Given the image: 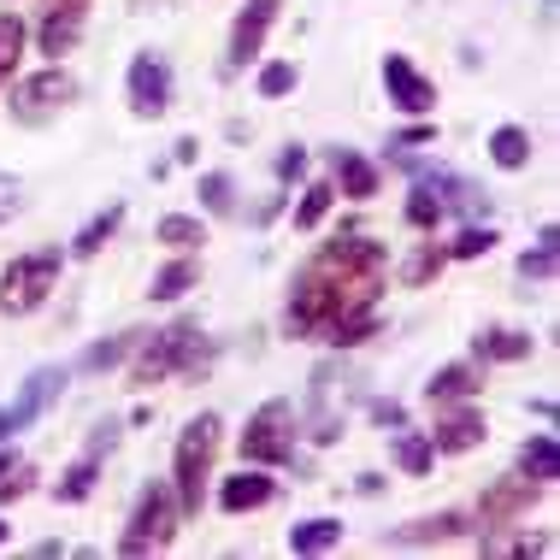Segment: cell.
I'll use <instances>...</instances> for the list:
<instances>
[{
    "instance_id": "obj_46",
    "label": "cell",
    "mask_w": 560,
    "mask_h": 560,
    "mask_svg": "<svg viewBox=\"0 0 560 560\" xmlns=\"http://www.w3.org/2000/svg\"><path fill=\"white\" fill-rule=\"evenodd\" d=\"M0 207H19V177L0 172Z\"/></svg>"
},
{
    "instance_id": "obj_26",
    "label": "cell",
    "mask_w": 560,
    "mask_h": 560,
    "mask_svg": "<svg viewBox=\"0 0 560 560\" xmlns=\"http://www.w3.org/2000/svg\"><path fill=\"white\" fill-rule=\"evenodd\" d=\"M443 266H448V248H443V242H413V254L396 266V278L407 283V290H425V283L443 278Z\"/></svg>"
},
{
    "instance_id": "obj_38",
    "label": "cell",
    "mask_w": 560,
    "mask_h": 560,
    "mask_svg": "<svg viewBox=\"0 0 560 560\" xmlns=\"http://www.w3.org/2000/svg\"><path fill=\"white\" fill-rule=\"evenodd\" d=\"M431 142H436V118H419V125H407V130L389 136L396 154H419V148H431Z\"/></svg>"
},
{
    "instance_id": "obj_34",
    "label": "cell",
    "mask_w": 560,
    "mask_h": 560,
    "mask_svg": "<svg viewBox=\"0 0 560 560\" xmlns=\"http://www.w3.org/2000/svg\"><path fill=\"white\" fill-rule=\"evenodd\" d=\"M555 260H560V248H555V224H542L537 248H525V254H520V278H525V283H555Z\"/></svg>"
},
{
    "instance_id": "obj_14",
    "label": "cell",
    "mask_w": 560,
    "mask_h": 560,
    "mask_svg": "<svg viewBox=\"0 0 560 560\" xmlns=\"http://www.w3.org/2000/svg\"><path fill=\"white\" fill-rule=\"evenodd\" d=\"M436 454H472L483 448V436H490V419H483L478 401H448L436 407V425L425 431Z\"/></svg>"
},
{
    "instance_id": "obj_41",
    "label": "cell",
    "mask_w": 560,
    "mask_h": 560,
    "mask_svg": "<svg viewBox=\"0 0 560 560\" xmlns=\"http://www.w3.org/2000/svg\"><path fill=\"white\" fill-rule=\"evenodd\" d=\"M366 413H372V425H384V431H401V425H407V407H401V401H384V396H377Z\"/></svg>"
},
{
    "instance_id": "obj_31",
    "label": "cell",
    "mask_w": 560,
    "mask_h": 560,
    "mask_svg": "<svg viewBox=\"0 0 560 560\" xmlns=\"http://www.w3.org/2000/svg\"><path fill=\"white\" fill-rule=\"evenodd\" d=\"M330 207H337V184H330V177H313L295 201V231H319Z\"/></svg>"
},
{
    "instance_id": "obj_2",
    "label": "cell",
    "mask_w": 560,
    "mask_h": 560,
    "mask_svg": "<svg viewBox=\"0 0 560 560\" xmlns=\"http://www.w3.org/2000/svg\"><path fill=\"white\" fill-rule=\"evenodd\" d=\"M130 389H154L165 384V377H184V384H207V372H213L219 360V342L201 330V319H172L165 330H154V337H136L130 348Z\"/></svg>"
},
{
    "instance_id": "obj_1",
    "label": "cell",
    "mask_w": 560,
    "mask_h": 560,
    "mask_svg": "<svg viewBox=\"0 0 560 560\" xmlns=\"http://www.w3.org/2000/svg\"><path fill=\"white\" fill-rule=\"evenodd\" d=\"M384 290H389V248L366 231H342L319 242L290 278L283 301V337L319 348H366L384 337Z\"/></svg>"
},
{
    "instance_id": "obj_45",
    "label": "cell",
    "mask_w": 560,
    "mask_h": 560,
    "mask_svg": "<svg viewBox=\"0 0 560 560\" xmlns=\"http://www.w3.org/2000/svg\"><path fill=\"white\" fill-rule=\"evenodd\" d=\"M384 483H389L384 472H360V478H354V490H360V495H384Z\"/></svg>"
},
{
    "instance_id": "obj_36",
    "label": "cell",
    "mask_w": 560,
    "mask_h": 560,
    "mask_svg": "<svg viewBox=\"0 0 560 560\" xmlns=\"http://www.w3.org/2000/svg\"><path fill=\"white\" fill-rule=\"evenodd\" d=\"M295 83H301V71L290 66V59H266V66L254 71V89H260V101H283V95H295Z\"/></svg>"
},
{
    "instance_id": "obj_40",
    "label": "cell",
    "mask_w": 560,
    "mask_h": 560,
    "mask_svg": "<svg viewBox=\"0 0 560 560\" xmlns=\"http://www.w3.org/2000/svg\"><path fill=\"white\" fill-rule=\"evenodd\" d=\"M295 177H307V148H301V142H290L278 154V184H295Z\"/></svg>"
},
{
    "instance_id": "obj_33",
    "label": "cell",
    "mask_w": 560,
    "mask_h": 560,
    "mask_svg": "<svg viewBox=\"0 0 560 560\" xmlns=\"http://www.w3.org/2000/svg\"><path fill=\"white\" fill-rule=\"evenodd\" d=\"M195 195L213 219H236V177L231 172H201L195 177Z\"/></svg>"
},
{
    "instance_id": "obj_43",
    "label": "cell",
    "mask_w": 560,
    "mask_h": 560,
    "mask_svg": "<svg viewBox=\"0 0 560 560\" xmlns=\"http://www.w3.org/2000/svg\"><path fill=\"white\" fill-rule=\"evenodd\" d=\"M195 154H201L195 136H177V142H172V165H195Z\"/></svg>"
},
{
    "instance_id": "obj_7",
    "label": "cell",
    "mask_w": 560,
    "mask_h": 560,
    "mask_svg": "<svg viewBox=\"0 0 560 560\" xmlns=\"http://www.w3.org/2000/svg\"><path fill=\"white\" fill-rule=\"evenodd\" d=\"M71 101H78V78H71L59 59H48L42 71H30V78L12 83L7 113H12V125H19V130H48Z\"/></svg>"
},
{
    "instance_id": "obj_48",
    "label": "cell",
    "mask_w": 560,
    "mask_h": 560,
    "mask_svg": "<svg viewBox=\"0 0 560 560\" xmlns=\"http://www.w3.org/2000/svg\"><path fill=\"white\" fill-rule=\"evenodd\" d=\"M7 542H12V525H7V513H0V549H7Z\"/></svg>"
},
{
    "instance_id": "obj_51",
    "label": "cell",
    "mask_w": 560,
    "mask_h": 560,
    "mask_svg": "<svg viewBox=\"0 0 560 560\" xmlns=\"http://www.w3.org/2000/svg\"><path fill=\"white\" fill-rule=\"evenodd\" d=\"M136 7H142V0H136Z\"/></svg>"
},
{
    "instance_id": "obj_4",
    "label": "cell",
    "mask_w": 560,
    "mask_h": 560,
    "mask_svg": "<svg viewBox=\"0 0 560 560\" xmlns=\"http://www.w3.org/2000/svg\"><path fill=\"white\" fill-rule=\"evenodd\" d=\"M59 271H66V254L59 248H30V254H12L7 271H0V313L7 319H30L42 313L59 290Z\"/></svg>"
},
{
    "instance_id": "obj_42",
    "label": "cell",
    "mask_w": 560,
    "mask_h": 560,
    "mask_svg": "<svg viewBox=\"0 0 560 560\" xmlns=\"http://www.w3.org/2000/svg\"><path fill=\"white\" fill-rule=\"evenodd\" d=\"M118 448V419H101L95 436H89V454H113Z\"/></svg>"
},
{
    "instance_id": "obj_12",
    "label": "cell",
    "mask_w": 560,
    "mask_h": 560,
    "mask_svg": "<svg viewBox=\"0 0 560 560\" xmlns=\"http://www.w3.org/2000/svg\"><path fill=\"white\" fill-rule=\"evenodd\" d=\"M83 19H89V0H42V19H36V30H30L36 54L66 59L83 42Z\"/></svg>"
},
{
    "instance_id": "obj_27",
    "label": "cell",
    "mask_w": 560,
    "mask_h": 560,
    "mask_svg": "<svg viewBox=\"0 0 560 560\" xmlns=\"http://www.w3.org/2000/svg\"><path fill=\"white\" fill-rule=\"evenodd\" d=\"M24 48H30V24L19 19V12H0V89H7L12 78H19V66H24Z\"/></svg>"
},
{
    "instance_id": "obj_18",
    "label": "cell",
    "mask_w": 560,
    "mask_h": 560,
    "mask_svg": "<svg viewBox=\"0 0 560 560\" xmlns=\"http://www.w3.org/2000/svg\"><path fill=\"white\" fill-rule=\"evenodd\" d=\"M483 396V366L478 360H448L425 377V401L431 407H448V401H478Z\"/></svg>"
},
{
    "instance_id": "obj_6",
    "label": "cell",
    "mask_w": 560,
    "mask_h": 560,
    "mask_svg": "<svg viewBox=\"0 0 560 560\" xmlns=\"http://www.w3.org/2000/svg\"><path fill=\"white\" fill-rule=\"evenodd\" d=\"M177 525H184V508H177L172 483L154 478L142 495H136L125 532H118V555H160V549H172V542H177Z\"/></svg>"
},
{
    "instance_id": "obj_9",
    "label": "cell",
    "mask_w": 560,
    "mask_h": 560,
    "mask_svg": "<svg viewBox=\"0 0 560 560\" xmlns=\"http://www.w3.org/2000/svg\"><path fill=\"white\" fill-rule=\"evenodd\" d=\"M278 12H283V0H248V7L236 12L231 42H224V78H242L248 66H260L266 36H271V24H278Z\"/></svg>"
},
{
    "instance_id": "obj_30",
    "label": "cell",
    "mask_w": 560,
    "mask_h": 560,
    "mask_svg": "<svg viewBox=\"0 0 560 560\" xmlns=\"http://www.w3.org/2000/svg\"><path fill=\"white\" fill-rule=\"evenodd\" d=\"M478 549H483V555H555V537H542V532H513V525H502V532H483Z\"/></svg>"
},
{
    "instance_id": "obj_39",
    "label": "cell",
    "mask_w": 560,
    "mask_h": 560,
    "mask_svg": "<svg viewBox=\"0 0 560 560\" xmlns=\"http://www.w3.org/2000/svg\"><path fill=\"white\" fill-rule=\"evenodd\" d=\"M30 490H36V472H30V466L19 460L7 478H0V508H7V502H19V495H30Z\"/></svg>"
},
{
    "instance_id": "obj_5",
    "label": "cell",
    "mask_w": 560,
    "mask_h": 560,
    "mask_svg": "<svg viewBox=\"0 0 560 560\" xmlns=\"http://www.w3.org/2000/svg\"><path fill=\"white\" fill-rule=\"evenodd\" d=\"M295 443H301L295 401L271 396L248 413V425H242V436H236V454H242V466H271V472H278V466L295 460Z\"/></svg>"
},
{
    "instance_id": "obj_23",
    "label": "cell",
    "mask_w": 560,
    "mask_h": 560,
    "mask_svg": "<svg viewBox=\"0 0 560 560\" xmlns=\"http://www.w3.org/2000/svg\"><path fill=\"white\" fill-rule=\"evenodd\" d=\"M537 154V142H532V130L525 125H495L490 130V165H502V172H525Z\"/></svg>"
},
{
    "instance_id": "obj_21",
    "label": "cell",
    "mask_w": 560,
    "mask_h": 560,
    "mask_svg": "<svg viewBox=\"0 0 560 560\" xmlns=\"http://www.w3.org/2000/svg\"><path fill=\"white\" fill-rule=\"evenodd\" d=\"M513 472L537 478L542 490H549V483L560 478V436H555V431H532V436L520 443V466H513Z\"/></svg>"
},
{
    "instance_id": "obj_37",
    "label": "cell",
    "mask_w": 560,
    "mask_h": 560,
    "mask_svg": "<svg viewBox=\"0 0 560 560\" xmlns=\"http://www.w3.org/2000/svg\"><path fill=\"white\" fill-rule=\"evenodd\" d=\"M401 213H407V224H413V231H436V224L448 219V213H443V201H436L425 184L407 189V207H401Z\"/></svg>"
},
{
    "instance_id": "obj_44",
    "label": "cell",
    "mask_w": 560,
    "mask_h": 560,
    "mask_svg": "<svg viewBox=\"0 0 560 560\" xmlns=\"http://www.w3.org/2000/svg\"><path fill=\"white\" fill-rule=\"evenodd\" d=\"M278 213H283V195H266V201L254 207V224H271V219H278Z\"/></svg>"
},
{
    "instance_id": "obj_20",
    "label": "cell",
    "mask_w": 560,
    "mask_h": 560,
    "mask_svg": "<svg viewBox=\"0 0 560 560\" xmlns=\"http://www.w3.org/2000/svg\"><path fill=\"white\" fill-rule=\"evenodd\" d=\"M342 537H348V525L342 520H330V513H313V520H295L290 525V555L301 560H313V555H330V549H342Z\"/></svg>"
},
{
    "instance_id": "obj_22",
    "label": "cell",
    "mask_w": 560,
    "mask_h": 560,
    "mask_svg": "<svg viewBox=\"0 0 560 560\" xmlns=\"http://www.w3.org/2000/svg\"><path fill=\"white\" fill-rule=\"evenodd\" d=\"M195 283H201V260H195V254H172V260L154 271V283H148V301H184Z\"/></svg>"
},
{
    "instance_id": "obj_19",
    "label": "cell",
    "mask_w": 560,
    "mask_h": 560,
    "mask_svg": "<svg viewBox=\"0 0 560 560\" xmlns=\"http://www.w3.org/2000/svg\"><path fill=\"white\" fill-rule=\"evenodd\" d=\"M537 337L532 330H513V325H490L472 337V360L478 366H520V360H532Z\"/></svg>"
},
{
    "instance_id": "obj_3",
    "label": "cell",
    "mask_w": 560,
    "mask_h": 560,
    "mask_svg": "<svg viewBox=\"0 0 560 560\" xmlns=\"http://www.w3.org/2000/svg\"><path fill=\"white\" fill-rule=\"evenodd\" d=\"M219 431L224 419L219 413H195L184 431H177V448H172V495L184 508V520H195L207 502V483H213V460H219Z\"/></svg>"
},
{
    "instance_id": "obj_35",
    "label": "cell",
    "mask_w": 560,
    "mask_h": 560,
    "mask_svg": "<svg viewBox=\"0 0 560 560\" xmlns=\"http://www.w3.org/2000/svg\"><path fill=\"white\" fill-rule=\"evenodd\" d=\"M495 242H502V236H495V224H478L472 219V224H460V236L443 242V248H448V260H483Z\"/></svg>"
},
{
    "instance_id": "obj_28",
    "label": "cell",
    "mask_w": 560,
    "mask_h": 560,
    "mask_svg": "<svg viewBox=\"0 0 560 560\" xmlns=\"http://www.w3.org/2000/svg\"><path fill=\"white\" fill-rule=\"evenodd\" d=\"M389 460H396L407 478H425L431 466H436V448H431V436H425V431H407V425H401V431H396V443H389Z\"/></svg>"
},
{
    "instance_id": "obj_10",
    "label": "cell",
    "mask_w": 560,
    "mask_h": 560,
    "mask_svg": "<svg viewBox=\"0 0 560 560\" xmlns=\"http://www.w3.org/2000/svg\"><path fill=\"white\" fill-rule=\"evenodd\" d=\"M537 502H542V483L525 478V472H508V478H495L490 490L478 495V513H472V520L483 525V532H502V525H520Z\"/></svg>"
},
{
    "instance_id": "obj_47",
    "label": "cell",
    "mask_w": 560,
    "mask_h": 560,
    "mask_svg": "<svg viewBox=\"0 0 560 560\" xmlns=\"http://www.w3.org/2000/svg\"><path fill=\"white\" fill-rule=\"evenodd\" d=\"M12 466H19V448H0V478H7Z\"/></svg>"
},
{
    "instance_id": "obj_50",
    "label": "cell",
    "mask_w": 560,
    "mask_h": 560,
    "mask_svg": "<svg viewBox=\"0 0 560 560\" xmlns=\"http://www.w3.org/2000/svg\"><path fill=\"white\" fill-rule=\"evenodd\" d=\"M0 443H12V436H7V419H0Z\"/></svg>"
},
{
    "instance_id": "obj_17",
    "label": "cell",
    "mask_w": 560,
    "mask_h": 560,
    "mask_svg": "<svg viewBox=\"0 0 560 560\" xmlns=\"http://www.w3.org/2000/svg\"><path fill=\"white\" fill-rule=\"evenodd\" d=\"M325 160H330V184H337V201H372V195H377V165L360 154V148L337 142Z\"/></svg>"
},
{
    "instance_id": "obj_49",
    "label": "cell",
    "mask_w": 560,
    "mask_h": 560,
    "mask_svg": "<svg viewBox=\"0 0 560 560\" xmlns=\"http://www.w3.org/2000/svg\"><path fill=\"white\" fill-rule=\"evenodd\" d=\"M12 213H19V207H0V224H7V219H12Z\"/></svg>"
},
{
    "instance_id": "obj_24",
    "label": "cell",
    "mask_w": 560,
    "mask_h": 560,
    "mask_svg": "<svg viewBox=\"0 0 560 560\" xmlns=\"http://www.w3.org/2000/svg\"><path fill=\"white\" fill-rule=\"evenodd\" d=\"M118 224H125V201L101 207V213L89 219L78 236H71V260H95V254H101V248H107V242L118 236Z\"/></svg>"
},
{
    "instance_id": "obj_16",
    "label": "cell",
    "mask_w": 560,
    "mask_h": 560,
    "mask_svg": "<svg viewBox=\"0 0 560 560\" xmlns=\"http://www.w3.org/2000/svg\"><path fill=\"white\" fill-rule=\"evenodd\" d=\"M278 502V478H271V466H242L236 478L219 483V508L224 513H260Z\"/></svg>"
},
{
    "instance_id": "obj_13",
    "label": "cell",
    "mask_w": 560,
    "mask_h": 560,
    "mask_svg": "<svg viewBox=\"0 0 560 560\" xmlns=\"http://www.w3.org/2000/svg\"><path fill=\"white\" fill-rule=\"evenodd\" d=\"M384 95H389V107L407 113V118H431L436 113V83L407 54H384Z\"/></svg>"
},
{
    "instance_id": "obj_11",
    "label": "cell",
    "mask_w": 560,
    "mask_h": 560,
    "mask_svg": "<svg viewBox=\"0 0 560 560\" xmlns=\"http://www.w3.org/2000/svg\"><path fill=\"white\" fill-rule=\"evenodd\" d=\"M66 384H71V366H36L24 377V389H19V401L12 407H0V419H7V436H19V431H30L48 407L66 396Z\"/></svg>"
},
{
    "instance_id": "obj_29",
    "label": "cell",
    "mask_w": 560,
    "mask_h": 560,
    "mask_svg": "<svg viewBox=\"0 0 560 560\" xmlns=\"http://www.w3.org/2000/svg\"><path fill=\"white\" fill-rule=\"evenodd\" d=\"M154 242H165L172 254H195L207 242V224H201V213H165L154 224Z\"/></svg>"
},
{
    "instance_id": "obj_8",
    "label": "cell",
    "mask_w": 560,
    "mask_h": 560,
    "mask_svg": "<svg viewBox=\"0 0 560 560\" xmlns=\"http://www.w3.org/2000/svg\"><path fill=\"white\" fill-rule=\"evenodd\" d=\"M172 59H165L160 48H142V54H130V66H125V101H130V113L136 118H165L172 113Z\"/></svg>"
},
{
    "instance_id": "obj_32",
    "label": "cell",
    "mask_w": 560,
    "mask_h": 560,
    "mask_svg": "<svg viewBox=\"0 0 560 560\" xmlns=\"http://www.w3.org/2000/svg\"><path fill=\"white\" fill-rule=\"evenodd\" d=\"M136 337H142V330H118V337H107V342H89L83 354H78V366H83V372H113V366H125Z\"/></svg>"
},
{
    "instance_id": "obj_15",
    "label": "cell",
    "mask_w": 560,
    "mask_h": 560,
    "mask_svg": "<svg viewBox=\"0 0 560 560\" xmlns=\"http://www.w3.org/2000/svg\"><path fill=\"white\" fill-rule=\"evenodd\" d=\"M478 520L466 508H443V513H425V520H407L396 532H384V549H425V542H460L472 537Z\"/></svg>"
},
{
    "instance_id": "obj_25",
    "label": "cell",
    "mask_w": 560,
    "mask_h": 560,
    "mask_svg": "<svg viewBox=\"0 0 560 560\" xmlns=\"http://www.w3.org/2000/svg\"><path fill=\"white\" fill-rule=\"evenodd\" d=\"M95 483H101V454H89V448H83L78 460H71L66 472H59L54 495H59V502H66V508H83L89 495H95Z\"/></svg>"
}]
</instances>
